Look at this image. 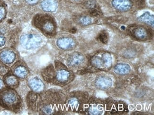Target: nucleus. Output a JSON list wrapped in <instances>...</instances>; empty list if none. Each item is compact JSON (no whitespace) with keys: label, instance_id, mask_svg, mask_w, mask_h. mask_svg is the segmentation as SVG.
I'll list each match as a JSON object with an SVG mask.
<instances>
[{"label":"nucleus","instance_id":"1","mask_svg":"<svg viewBox=\"0 0 154 115\" xmlns=\"http://www.w3.org/2000/svg\"><path fill=\"white\" fill-rule=\"evenodd\" d=\"M18 101L17 95L12 90H5L0 95V103L2 106H14L18 103Z\"/></svg>","mask_w":154,"mask_h":115},{"label":"nucleus","instance_id":"2","mask_svg":"<svg viewBox=\"0 0 154 115\" xmlns=\"http://www.w3.org/2000/svg\"><path fill=\"white\" fill-rule=\"evenodd\" d=\"M129 31L133 37L139 40H146L150 36L149 30L142 27H131Z\"/></svg>","mask_w":154,"mask_h":115},{"label":"nucleus","instance_id":"3","mask_svg":"<svg viewBox=\"0 0 154 115\" xmlns=\"http://www.w3.org/2000/svg\"><path fill=\"white\" fill-rule=\"evenodd\" d=\"M112 5L116 10L119 11H127L132 7L131 0H112Z\"/></svg>","mask_w":154,"mask_h":115},{"label":"nucleus","instance_id":"4","mask_svg":"<svg viewBox=\"0 0 154 115\" xmlns=\"http://www.w3.org/2000/svg\"><path fill=\"white\" fill-rule=\"evenodd\" d=\"M96 85L102 89H108L111 86L112 81L111 79L106 77H100L96 80Z\"/></svg>","mask_w":154,"mask_h":115},{"label":"nucleus","instance_id":"5","mask_svg":"<svg viewBox=\"0 0 154 115\" xmlns=\"http://www.w3.org/2000/svg\"><path fill=\"white\" fill-rule=\"evenodd\" d=\"M138 20L152 27L154 26V16L151 15L149 12H145L138 18Z\"/></svg>","mask_w":154,"mask_h":115},{"label":"nucleus","instance_id":"6","mask_svg":"<svg viewBox=\"0 0 154 115\" xmlns=\"http://www.w3.org/2000/svg\"><path fill=\"white\" fill-rule=\"evenodd\" d=\"M2 60L5 63H10L12 62L14 60V54L13 52L8 51L4 52L0 55Z\"/></svg>","mask_w":154,"mask_h":115},{"label":"nucleus","instance_id":"7","mask_svg":"<svg viewBox=\"0 0 154 115\" xmlns=\"http://www.w3.org/2000/svg\"><path fill=\"white\" fill-rule=\"evenodd\" d=\"M115 71L119 74H126L130 71V66L125 64H119L115 66Z\"/></svg>","mask_w":154,"mask_h":115},{"label":"nucleus","instance_id":"8","mask_svg":"<svg viewBox=\"0 0 154 115\" xmlns=\"http://www.w3.org/2000/svg\"><path fill=\"white\" fill-rule=\"evenodd\" d=\"M43 5L45 10L48 11H54L57 7V3L55 0H45Z\"/></svg>","mask_w":154,"mask_h":115},{"label":"nucleus","instance_id":"9","mask_svg":"<svg viewBox=\"0 0 154 115\" xmlns=\"http://www.w3.org/2000/svg\"><path fill=\"white\" fill-rule=\"evenodd\" d=\"M73 41L71 39L68 38H64L60 39L58 41V45L59 46L64 49H67L72 46Z\"/></svg>","mask_w":154,"mask_h":115},{"label":"nucleus","instance_id":"10","mask_svg":"<svg viewBox=\"0 0 154 115\" xmlns=\"http://www.w3.org/2000/svg\"><path fill=\"white\" fill-rule=\"evenodd\" d=\"M5 81L6 84H7L8 86H10L11 87H14L16 86L18 83L17 78L12 75L7 76L6 78Z\"/></svg>","mask_w":154,"mask_h":115},{"label":"nucleus","instance_id":"11","mask_svg":"<svg viewBox=\"0 0 154 115\" xmlns=\"http://www.w3.org/2000/svg\"><path fill=\"white\" fill-rule=\"evenodd\" d=\"M97 38L102 43L106 44L108 41V34L106 31H102V32L99 34Z\"/></svg>","mask_w":154,"mask_h":115},{"label":"nucleus","instance_id":"12","mask_svg":"<svg viewBox=\"0 0 154 115\" xmlns=\"http://www.w3.org/2000/svg\"><path fill=\"white\" fill-rule=\"evenodd\" d=\"M58 79L60 81H65L69 76V73L67 71H65V70H61L58 72Z\"/></svg>","mask_w":154,"mask_h":115},{"label":"nucleus","instance_id":"13","mask_svg":"<svg viewBox=\"0 0 154 115\" xmlns=\"http://www.w3.org/2000/svg\"><path fill=\"white\" fill-rule=\"evenodd\" d=\"M21 66H20L19 68L16 69L15 71L16 75L20 77H23V76H24L25 72V70Z\"/></svg>","mask_w":154,"mask_h":115},{"label":"nucleus","instance_id":"14","mask_svg":"<svg viewBox=\"0 0 154 115\" xmlns=\"http://www.w3.org/2000/svg\"><path fill=\"white\" fill-rule=\"evenodd\" d=\"M90 15L91 16H93V17H96V16H98L100 15V12L95 7L90 9V10L89 11Z\"/></svg>","mask_w":154,"mask_h":115},{"label":"nucleus","instance_id":"15","mask_svg":"<svg viewBox=\"0 0 154 115\" xmlns=\"http://www.w3.org/2000/svg\"><path fill=\"white\" fill-rule=\"evenodd\" d=\"M8 71V69L7 67H6L5 66L0 63V74L3 75L7 73Z\"/></svg>","mask_w":154,"mask_h":115},{"label":"nucleus","instance_id":"16","mask_svg":"<svg viewBox=\"0 0 154 115\" xmlns=\"http://www.w3.org/2000/svg\"><path fill=\"white\" fill-rule=\"evenodd\" d=\"M81 22L82 23H83V24L88 25L89 24L92 22V20L90 18L84 17L83 19H82Z\"/></svg>","mask_w":154,"mask_h":115},{"label":"nucleus","instance_id":"17","mask_svg":"<svg viewBox=\"0 0 154 115\" xmlns=\"http://www.w3.org/2000/svg\"><path fill=\"white\" fill-rule=\"evenodd\" d=\"M136 4L139 6H143L145 4V0H134Z\"/></svg>","mask_w":154,"mask_h":115},{"label":"nucleus","instance_id":"18","mask_svg":"<svg viewBox=\"0 0 154 115\" xmlns=\"http://www.w3.org/2000/svg\"><path fill=\"white\" fill-rule=\"evenodd\" d=\"M5 43V39L4 37L0 35V46H3Z\"/></svg>","mask_w":154,"mask_h":115},{"label":"nucleus","instance_id":"19","mask_svg":"<svg viewBox=\"0 0 154 115\" xmlns=\"http://www.w3.org/2000/svg\"><path fill=\"white\" fill-rule=\"evenodd\" d=\"M5 16V10L4 9L0 8V19L3 18Z\"/></svg>","mask_w":154,"mask_h":115},{"label":"nucleus","instance_id":"20","mask_svg":"<svg viewBox=\"0 0 154 115\" xmlns=\"http://www.w3.org/2000/svg\"><path fill=\"white\" fill-rule=\"evenodd\" d=\"M76 29L75 28H73L71 30H70V32L72 33H75L76 32Z\"/></svg>","mask_w":154,"mask_h":115},{"label":"nucleus","instance_id":"21","mask_svg":"<svg viewBox=\"0 0 154 115\" xmlns=\"http://www.w3.org/2000/svg\"><path fill=\"white\" fill-rule=\"evenodd\" d=\"M2 86V82L1 80H0V88Z\"/></svg>","mask_w":154,"mask_h":115},{"label":"nucleus","instance_id":"22","mask_svg":"<svg viewBox=\"0 0 154 115\" xmlns=\"http://www.w3.org/2000/svg\"><path fill=\"white\" fill-rule=\"evenodd\" d=\"M121 29H123V30H125V28L124 27V26H122V27L121 28Z\"/></svg>","mask_w":154,"mask_h":115}]
</instances>
